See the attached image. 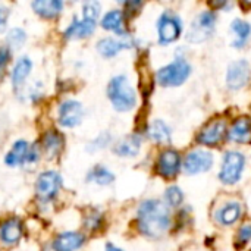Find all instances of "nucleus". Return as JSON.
Wrapping results in <instances>:
<instances>
[{
	"label": "nucleus",
	"instance_id": "24",
	"mask_svg": "<svg viewBox=\"0 0 251 251\" xmlns=\"http://www.w3.org/2000/svg\"><path fill=\"white\" fill-rule=\"evenodd\" d=\"M241 216V206L238 203H228L219 210L218 219L222 225H232Z\"/></svg>",
	"mask_w": 251,
	"mask_h": 251
},
{
	"label": "nucleus",
	"instance_id": "13",
	"mask_svg": "<svg viewBox=\"0 0 251 251\" xmlns=\"http://www.w3.org/2000/svg\"><path fill=\"white\" fill-rule=\"evenodd\" d=\"M228 138L235 143H250L251 141V119L247 116L238 118L229 128Z\"/></svg>",
	"mask_w": 251,
	"mask_h": 251
},
{
	"label": "nucleus",
	"instance_id": "20",
	"mask_svg": "<svg viewBox=\"0 0 251 251\" xmlns=\"http://www.w3.org/2000/svg\"><path fill=\"white\" fill-rule=\"evenodd\" d=\"M131 44L128 41H122V40H116V38H103L99 41L97 49L104 56V57H113L116 56L121 50L128 49Z\"/></svg>",
	"mask_w": 251,
	"mask_h": 251
},
{
	"label": "nucleus",
	"instance_id": "25",
	"mask_svg": "<svg viewBox=\"0 0 251 251\" xmlns=\"http://www.w3.org/2000/svg\"><path fill=\"white\" fill-rule=\"evenodd\" d=\"M150 138L156 143H169L171 141V129L163 121H154L149 128Z\"/></svg>",
	"mask_w": 251,
	"mask_h": 251
},
{
	"label": "nucleus",
	"instance_id": "1",
	"mask_svg": "<svg viewBox=\"0 0 251 251\" xmlns=\"http://www.w3.org/2000/svg\"><path fill=\"white\" fill-rule=\"evenodd\" d=\"M171 226V215L168 206L157 200H147L138 209V228L150 237H162Z\"/></svg>",
	"mask_w": 251,
	"mask_h": 251
},
{
	"label": "nucleus",
	"instance_id": "17",
	"mask_svg": "<svg viewBox=\"0 0 251 251\" xmlns=\"http://www.w3.org/2000/svg\"><path fill=\"white\" fill-rule=\"evenodd\" d=\"M96 28V22L82 19L78 21L76 18H74L72 24L66 28L65 31V37L66 38H81V37H88Z\"/></svg>",
	"mask_w": 251,
	"mask_h": 251
},
{
	"label": "nucleus",
	"instance_id": "14",
	"mask_svg": "<svg viewBox=\"0 0 251 251\" xmlns=\"http://www.w3.org/2000/svg\"><path fill=\"white\" fill-rule=\"evenodd\" d=\"M84 244V235L78 232H65L56 237L53 243L54 251H76Z\"/></svg>",
	"mask_w": 251,
	"mask_h": 251
},
{
	"label": "nucleus",
	"instance_id": "31",
	"mask_svg": "<svg viewBox=\"0 0 251 251\" xmlns=\"http://www.w3.org/2000/svg\"><path fill=\"white\" fill-rule=\"evenodd\" d=\"M251 240V225H244L238 231V238H237V246H244Z\"/></svg>",
	"mask_w": 251,
	"mask_h": 251
},
{
	"label": "nucleus",
	"instance_id": "30",
	"mask_svg": "<svg viewBox=\"0 0 251 251\" xmlns=\"http://www.w3.org/2000/svg\"><path fill=\"white\" fill-rule=\"evenodd\" d=\"M82 12H84V19L96 22L97 16L100 15V4L97 1H88L84 4Z\"/></svg>",
	"mask_w": 251,
	"mask_h": 251
},
{
	"label": "nucleus",
	"instance_id": "4",
	"mask_svg": "<svg viewBox=\"0 0 251 251\" xmlns=\"http://www.w3.org/2000/svg\"><path fill=\"white\" fill-rule=\"evenodd\" d=\"M244 165H246V159L241 153L238 151H228L224 157L222 162V168L219 172V178L224 184L226 185H232L237 184L243 175L244 171Z\"/></svg>",
	"mask_w": 251,
	"mask_h": 251
},
{
	"label": "nucleus",
	"instance_id": "9",
	"mask_svg": "<svg viewBox=\"0 0 251 251\" xmlns=\"http://www.w3.org/2000/svg\"><path fill=\"white\" fill-rule=\"evenodd\" d=\"M251 69L250 65L247 60H237L232 62L228 68V74H226V82L228 87L232 90H240L244 85H247V82L250 81Z\"/></svg>",
	"mask_w": 251,
	"mask_h": 251
},
{
	"label": "nucleus",
	"instance_id": "15",
	"mask_svg": "<svg viewBox=\"0 0 251 251\" xmlns=\"http://www.w3.org/2000/svg\"><path fill=\"white\" fill-rule=\"evenodd\" d=\"M22 237V226L18 219H9L0 226V240L4 244H16Z\"/></svg>",
	"mask_w": 251,
	"mask_h": 251
},
{
	"label": "nucleus",
	"instance_id": "32",
	"mask_svg": "<svg viewBox=\"0 0 251 251\" xmlns=\"http://www.w3.org/2000/svg\"><path fill=\"white\" fill-rule=\"evenodd\" d=\"M10 60V49L9 47H0V71L4 69V66Z\"/></svg>",
	"mask_w": 251,
	"mask_h": 251
},
{
	"label": "nucleus",
	"instance_id": "29",
	"mask_svg": "<svg viewBox=\"0 0 251 251\" xmlns=\"http://www.w3.org/2000/svg\"><path fill=\"white\" fill-rule=\"evenodd\" d=\"M25 32L19 28H13L7 35V43L12 49H19L25 43Z\"/></svg>",
	"mask_w": 251,
	"mask_h": 251
},
{
	"label": "nucleus",
	"instance_id": "11",
	"mask_svg": "<svg viewBox=\"0 0 251 251\" xmlns=\"http://www.w3.org/2000/svg\"><path fill=\"white\" fill-rule=\"evenodd\" d=\"M181 168V157L175 150H165L157 159V172L163 178H174Z\"/></svg>",
	"mask_w": 251,
	"mask_h": 251
},
{
	"label": "nucleus",
	"instance_id": "18",
	"mask_svg": "<svg viewBox=\"0 0 251 251\" xmlns=\"http://www.w3.org/2000/svg\"><path fill=\"white\" fill-rule=\"evenodd\" d=\"M63 3L60 0H37L32 3V9L43 18H54L62 12Z\"/></svg>",
	"mask_w": 251,
	"mask_h": 251
},
{
	"label": "nucleus",
	"instance_id": "6",
	"mask_svg": "<svg viewBox=\"0 0 251 251\" xmlns=\"http://www.w3.org/2000/svg\"><path fill=\"white\" fill-rule=\"evenodd\" d=\"M60 184H62V179H60L59 174H56L53 171L43 172L35 182V191H37L38 199L43 201L51 200L59 193Z\"/></svg>",
	"mask_w": 251,
	"mask_h": 251
},
{
	"label": "nucleus",
	"instance_id": "5",
	"mask_svg": "<svg viewBox=\"0 0 251 251\" xmlns=\"http://www.w3.org/2000/svg\"><path fill=\"white\" fill-rule=\"evenodd\" d=\"M215 22H216V13L212 10L201 12L191 24L187 40L190 43H203L206 41L213 29H215Z\"/></svg>",
	"mask_w": 251,
	"mask_h": 251
},
{
	"label": "nucleus",
	"instance_id": "21",
	"mask_svg": "<svg viewBox=\"0 0 251 251\" xmlns=\"http://www.w3.org/2000/svg\"><path fill=\"white\" fill-rule=\"evenodd\" d=\"M43 147L46 150V154H49V157H54L59 154V151L63 147V138L60 134L50 131L44 135L43 138Z\"/></svg>",
	"mask_w": 251,
	"mask_h": 251
},
{
	"label": "nucleus",
	"instance_id": "3",
	"mask_svg": "<svg viewBox=\"0 0 251 251\" xmlns=\"http://www.w3.org/2000/svg\"><path fill=\"white\" fill-rule=\"evenodd\" d=\"M190 74H191L190 63L185 59L178 57L172 63L159 69L156 78L157 82L163 87H178L188 79Z\"/></svg>",
	"mask_w": 251,
	"mask_h": 251
},
{
	"label": "nucleus",
	"instance_id": "28",
	"mask_svg": "<svg viewBox=\"0 0 251 251\" xmlns=\"http://www.w3.org/2000/svg\"><path fill=\"white\" fill-rule=\"evenodd\" d=\"M165 199H166V203L171 206V207H176L182 203L184 200V194L182 191L178 188V187H169L165 193Z\"/></svg>",
	"mask_w": 251,
	"mask_h": 251
},
{
	"label": "nucleus",
	"instance_id": "12",
	"mask_svg": "<svg viewBox=\"0 0 251 251\" xmlns=\"http://www.w3.org/2000/svg\"><path fill=\"white\" fill-rule=\"evenodd\" d=\"M226 132V124L224 121H213L210 122L200 134H199V143L204 146H216L219 144Z\"/></svg>",
	"mask_w": 251,
	"mask_h": 251
},
{
	"label": "nucleus",
	"instance_id": "8",
	"mask_svg": "<svg viewBox=\"0 0 251 251\" xmlns=\"http://www.w3.org/2000/svg\"><path fill=\"white\" fill-rule=\"evenodd\" d=\"M157 32H159V41L162 44H169L175 41L181 34V22L178 16L174 13H163L157 22Z\"/></svg>",
	"mask_w": 251,
	"mask_h": 251
},
{
	"label": "nucleus",
	"instance_id": "7",
	"mask_svg": "<svg viewBox=\"0 0 251 251\" xmlns=\"http://www.w3.org/2000/svg\"><path fill=\"white\" fill-rule=\"evenodd\" d=\"M213 165V154L207 150H193L184 160V171L190 175L207 172Z\"/></svg>",
	"mask_w": 251,
	"mask_h": 251
},
{
	"label": "nucleus",
	"instance_id": "27",
	"mask_svg": "<svg viewBox=\"0 0 251 251\" xmlns=\"http://www.w3.org/2000/svg\"><path fill=\"white\" fill-rule=\"evenodd\" d=\"M88 179H90V181H94V182L99 184V185H107V184H110V182L113 181V174L109 172V171H107L106 168H103V166H97V168H94V169L90 172Z\"/></svg>",
	"mask_w": 251,
	"mask_h": 251
},
{
	"label": "nucleus",
	"instance_id": "19",
	"mask_svg": "<svg viewBox=\"0 0 251 251\" xmlns=\"http://www.w3.org/2000/svg\"><path fill=\"white\" fill-rule=\"evenodd\" d=\"M141 147V140L138 135H129L125 140H122L115 147V153L122 157H132L137 156Z\"/></svg>",
	"mask_w": 251,
	"mask_h": 251
},
{
	"label": "nucleus",
	"instance_id": "22",
	"mask_svg": "<svg viewBox=\"0 0 251 251\" xmlns=\"http://www.w3.org/2000/svg\"><path fill=\"white\" fill-rule=\"evenodd\" d=\"M31 68H32V63L28 57H22L18 60V63L15 65V68L12 71V82H13L15 88H18L26 79V76L31 72Z\"/></svg>",
	"mask_w": 251,
	"mask_h": 251
},
{
	"label": "nucleus",
	"instance_id": "23",
	"mask_svg": "<svg viewBox=\"0 0 251 251\" xmlns=\"http://www.w3.org/2000/svg\"><path fill=\"white\" fill-rule=\"evenodd\" d=\"M101 26L109 31H115L118 34H124V16L121 10H110L103 19Z\"/></svg>",
	"mask_w": 251,
	"mask_h": 251
},
{
	"label": "nucleus",
	"instance_id": "26",
	"mask_svg": "<svg viewBox=\"0 0 251 251\" xmlns=\"http://www.w3.org/2000/svg\"><path fill=\"white\" fill-rule=\"evenodd\" d=\"M231 29L235 32L237 35V40L234 41V47H241L251 35V25L246 21H240V19H235L231 25Z\"/></svg>",
	"mask_w": 251,
	"mask_h": 251
},
{
	"label": "nucleus",
	"instance_id": "33",
	"mask_svg": "<svg viewBox=\"0 0 251 251\" xmlns=\"http://www.w3.org/2000/svg\"><path fill=\"white\" fill-rule=\"evenodd\" d=\"M9 16V10L6 7H0V31L6 28V21Z\"/></svg>",
	"mask_w": 251,
	"mask_h": 251
},
{
	"label": "nucleus",
	"instance_id": "16",
	"mask_svg": "<svg viewBox=\"0 0 251 251\" xmlns=\"http://www.w3.org/2000/svg\"><path fill=\"white\" fill-rule=\"evenodd\" d=\"M28 156H29L28 143L24 140H19L13 144V147L10 149V151L6 156L4 162L9 166H18L24 162H28Z\"/></svg>",
	"mask_w": 251,
	"mask_h": 251
},
{
	"label": "nucleus",
	"instance_id": "2",
	"mask_svg": "<svg viewBox=\"0 0 251 251\" xmlns=\"http://www.w3.org/2000/svg\"><path fill=\"white\" fill-rule=\"evenodd\" d=\"M109 99L113 104V107L119 112L131 110L137 103V96L132 87L128 82V78L125 75L115 76L107 87Z\"/></svg>",
	"mask_w": 251,
	"mask_h": 251
},
{
	"label": "nucleus",
	"instance_id": "10",
	"mask_svg": "<svg viewBox=\"0 0 251 251\" xmlns=\"http://www.w3.org/2000/svg\"><path fill=\"white\" fill-rule=\"evenodd\" d=\"M82 106L75 100H68L60 104L57 121L62 126H76L82 119Z\"/></svg>",
	"mask_w": 251,
	"mask_h": 251
},
{
	"label": "nucleus",
	"instance_id": "34",
	"mask_svg": "<svg viewBox=\"0 0 251 251\" xmlns=\"http://www.w3.org/2000/svg\"><path fill=\"white\" fill-rule=\"evenodd\" d=\"M106 251H122L121 249H118V247H115V246H112V244H107L106 246Z\"/></svg>",
	"mask_w": 251,
	"mask_h": 251
}]
</instances>
